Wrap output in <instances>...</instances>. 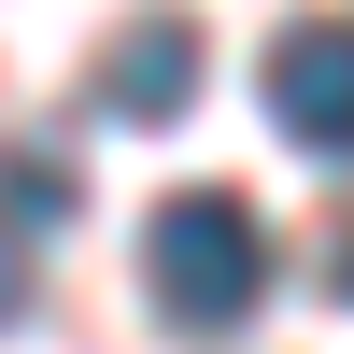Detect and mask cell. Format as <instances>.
Masks as SVG:
<instances>
[{
	"mask_svg": "<svg viewBox=\"0 0 354 354\" xmlns=\"http://www.w3.org/2000/svg\"><path fill=\"white\" fill-rule=\"evenodd\" d=\"M142 283H156V312H170L185 340L241 326V312L270 298V227H255V198H227V185L156 198V227H142Z\"/></svg>",
	"mask_w": 354,
	"mask_h": 354,
	"instance_id": "6da1fadb",
	"label": "cell"
},
{
	"mask_svg": "<svg viewBox=\"0 0 354 354\" xmlns=\"http://www.w3.org/2000/svg\"><path fill=\"white\" fill-rule=\"evenodd\" d=\"M0 227H71V170L15 142V156H0Z\"/></svg>",
	"mask_w": 354,
	"mask_h": 354,
	"instance_id": "277c9868",
	"label": "cell"
},
{
	"mask_svg": "<svg viewBox=\"0 0 354 354\" xmlns=\"http://www.w3.org/2000/svg\"><path fill=\"white\" fill-rule=\"evenodd\" d=\"M326 298H354V213L326 227Z\"/></svg>",
	"mask_w": 354,
	"mask_h": 354,
	"instance_id": "8992f818",
	"label": "cell"
},
{
	"mask_svg": "<svg viewBox=\"0 0 354 354\" xmlns=\"http://www.w3.org/2000/svg\"><path fill=\"white\" fill-rule=\"evenodd\" d=\"M28 312V255H15V227H0V326Z\"/></svg>",
	"mask_w": 354,
	"mask_h": 354,
	"instance_id": "5b68a950",
	"label": "cell"
},
{
	"mask_svg": "<svg viewBox=\"0 0 354 354\" xmlns=\"http://www.w3.org/2000/svg\"><path fill=\"white\" fill-rule=\"evenodd\" d=\"M185 100H198V28L185 15H142L128 43H113V71H100V113L113 128H170Z\"/></svg>",
	"mask_w": 354,
	"mask_h": 354,
	"instance_id": "3957f363",
	"label": "cell"
},
{
	"mask_svg": "<svg viewBox=\"0 0 354 354\" xmlns=\"http://www.w3.org/2000/svg\"><path fill=\"white\" fill-rule=\"evenodd\" d=\"M270 113H283V142H312V156H354V28L340 15H312V28L270 43Z\"/></svg>",
	"mask_w": 354,
	"mask_h": 354,
	"instance_id": "7a4b0ae2",
	"label": "cell"
}]
</instances>
